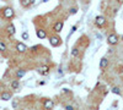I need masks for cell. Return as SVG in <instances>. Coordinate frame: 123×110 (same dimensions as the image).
<instances>
[{
    "mask_svg": "<svg viewBox=\"0 0 123 110\" xmlns=\"http://www.w3.org/2000/svg\"><path fill=\"white\" fill-rule=\"evenodd\" d=\"M36 34H37V37H38L39 39H44V38L47 37V32L44 31L43 28H39V29H37V31H36Z\"/></svg>",
    "mask_w": 123,
    "mask_h": 110,
    "instance_id": "obj_9",
    "label": "cell"
},
{
    "mask_svg": "<svg viewBox=\"0 0 123 110\" xmlns=\"http://www.w3.org/2000/svg\"><path fill=\"white\" fill-rule=\"evenodd\" d=\"M47 1H49V0H43V3H47Z\"/></svg>",
    "mask_w": 123,
    "mask_h": 110,
    "instance_id": "obj_24",
    "label": "cell"
},
{
    "mask_svg": "<svg viewBox=\"0 0 123 110\" xmlns=\"http://www.w3.org/2000/svg\"><path fill=\"white\" fill-rule=\"evenodd\" d=\"M37 71H38L39 75L46 76V75H48V72H49V66H46V65H44V66H41Z\"/></svg>",
    "mask_w": 123,
    "mask_h": 110,
    "instance_id": "obj_8",
    "label": "cell"
},
{
    "mask_svg": "<svg viewBox=\"0 0 123 110\" xmlns=\"http://www.w3.org/2000/svg\"><path fill=\"white\" fill-rule=\"evenodd\" d=\"M18 87H20L18 78H17V79H14V81L11 82V88H12V89H18Z\"/></svg>",
    "mask_w": 123,
    "mask_h": 110,
    "instance_id": "obj_15",
    "label": "cell"
},
{
    "mask_svg": "<svg viewBox=\"0 0 123 110\" xmlns=\"http://www.w3.org/2000/svg\"><path fill=\"white\" fill-rule=\"evenodd\" d=\"M95 25H96L98 28L105 27V25H106V18H105L104 16H101V15L96 16V17H95Z\"/></svg>",
    "mask_w": 123,
    "mask_h": 110,
    "instance_id": "obj_1",
    "label": "cell"
},
{
    "mask_svg": "<svg viewBox=\"0 0 123 110\" xmlns=\"http://www.w3.org/2000/svg\"><path fill=\"white\" fill-rule=\"evenodd\" d=\"M6 32H7V34H9V36H14V34H15V32H16L15 26H14L12 23L7 25V27H6Z\"/></svg>",
    "mask_w": 123,
    "mask_h": 110,
    "instance_id": "obj_10",
    "label": "cell"
},
{
    "mask_svg": "<svg viewBox=\"0 0 123 110\" xmlns=\"http://www.w3.org/2000/svg\"><path fill=\"white\" fill-rule=\"evenodd\" d=\"M27 49H28L27 45L24 44L22 42H17V43H16V50H17L18 53H26Z\"/></svg>",
    "mask_w": 123,
    "mask_h": 110,
    "instance_id": "obj_5",
    "label": "cell"
},
{
    "mask_svg": "<svg viewBox=\"0 0 123 110\" xmlns=\"http://www.w3.org/2000/svg\"><path fill=\"white\" fill-rule=\"evenodd\" d=\"M122 42H123V36H122Z\"/></svg>",
    "mask_w": 123,
    "mask_h": 110,
    "instance_id": "obj_25",
    "label": "cell"
},
{
    "mask_svg": "<svg viewBox=\"0 0 123 110\" xmlns=\"http://www.w3.org/2000/svg\"><path fill=\"white\" fill-rule=\"evenodd\" d=\"M17 106V102H12V108H16Z\"/></svg>",
    "mask_w": 123,
    "mask_h": 110,
    "instance_id": "obj_23",
    "label": "cell"
},
{
    "mask_svg": "<svg viewBox=\"0 0 123 110\" xmlns=\"http://www.w3.org/2000/svg\"><path fill=\"white\" fill-rule=\"evenodd\" d=\"M11 98H12V94L10 93V92H3L1 94H0V99H1V100H4V102L10 100Z\"/></svg>",
    "mask_w": 123,
    "mask_h": 110,
    "instance_id": "obj_7",
    "label": "cell"
},
{
    "mask_svg": "<svg viewBox=\"0 0 123 110\" xmlns=\"http://www.w3.org/2000/svg\"><path fill=\"white\" fill-rule=\"evenodd\" d=\"M20 3H21L22 7H28L31 4L33 3V0H20Z\"/></svg>",
    "mask_w": 123,
    "mask_h": 110,
    "instance_id": "obj_14",
    "label": "cell"
},
{
    "mask_svg": "<svg viewBox=\"0 0 123 110\" xmlns=\"http://www.w3.org/2000/svg\"><path fill=\"white\" fill-rule=\"evenodd\" d=\"M107 66H108V59L107 58H102L100 60V68L101 70H105Z\"/></svg>",
    "mask_w": 123,
    "mask_h": 110,
    "instance_id": "obj_11",
    "label": "cell"
},
{
    "mask_svg": "<svg viewBox=\"0 0 123 110\" xmlns=\"http://www.w3.org/2000/svg\"><path fill=\"white\" fill-rule=\"evenodd\" d=\"M49 43L52 47H59L62 44V38L59 36H52L49 38Z\"/></svg>",
    "mask_w": 123,
    "mask_h": 110,
    "instance_id": "obj_2",
    "label": "cell"
},
{
    "mask_svg": "<svg viewBox=\"0 0 123 110\" xmlns=\"http://www.w3.org/2000/svg\"><path fill=\"white\" fill-rule=\"evenodd\" d=\"M79 55V49H76V48H74L73 50H71V56H78Z\"/></svg>",
    "mask_w": 123,
    "mask_h": 110,
    "instance_id": "obj_18",
    "label": "cell"
},
{
    "mask_svg": "<svg viewBox=\"0 0 123 110\" xmlns=\"http://www.w3.org/2000/svg\"><path fill=\"white\" fill-rule=\"evenodd\" d=\"M63 21H58V22H55L54 23V26H53V29L55 31V33H60L62 32V29H63Z\"/></svg>",
    "mask_w": 123,
    "mask_h": 110,
    "instance_id": "obj_6",
    "label": "cell"
},
{
    "mask_svg": "<svg viewBox=\"0 0 123 110\" xmlns=\"http://www.w3.org/2000/svg\"><path fill=\"white\" fill-rule=\"evenodd\" d=\"M3 12H4V17H5V18H7V20L12 18V17L15 16V11H14V9H12V7H9V6L4 9V11H3Z\"/></svg>",
    "mask_w": 123,
    "mask_h": 110,
    "instance_id": "obj_3",
    "label": "cell"
},
{
    "mask_svg": "<svg viewBox=\"0 0 123 110\" xmlns=\"http://www.w3.org/2000/svg\"><path fill=\"white\" fill-rule=\"evenodd\" d=\"M43 105H44L46 109H53L54 108V103H53V100H50V99H46L43 102Z\"/></svg>",
    "mask_w": 123,
    "mask_h": 110,
    "instance_id": "obj_12",
    "label": "cell"
},
{
    "mask_svg": "<svg viewBox=\"0 0 123 110\" xmlns=\"http://www.w3.org/2000/svg\"><path fill=\"white\" fill-rule=\"evenodd\" d=\"M78 12V7H71L70 10H69V14L70 15H75Z\"/></svg>",
    "mask_w": 123,
    "mask_h": 110,
    "instance_id": "obj_19",
    "label": "cell"
},
{
    "mask_svg": "<svg viewBox=\"0 0 123 110\" xmlns=\"http://www.w3.org/2000/svg\"><path fill=\"white\" fill-rule=\"evenodd\" d=\"M65 110H74V106H71V105H65Z\"/></svg>",
    "mask_w": 123,
    "mask_h": 110,
    "instance_id": "obj_22",
    "label": "cell"
},
{
    "mask_svg": "<svg viewBox=\"0 0 123 110\" xmlns=\"http://www.w3.org/2000/svg\"><path fill=\"white\" fill-rule=\"evenodd\" d=\"M26 75V70H22V68H20V70H17V72H16V78H22L24 76Z\"/></svg>",
    "mask_w": 123,
    "mask_h": 110,
    "instance_id": "obj_13",
    "label": "cell"
},
{
    "mask_svg": "<svg viewBox=\"0 0 123 110\" xmlns=\"http://www.w3.org/2000/svg\"><path fill=\"white\" fill-rule=\"evenodd\" d=\"M6 50V45L3 43V42H0V52H1V53H4Z\"/></svg>",
    "mask_w": 123,
    "mask_h": 110,
    "instance_id": "obj_20",
    "label": "cell"
},
{
    "mask_svg": "<svg viewBox=\"0 0 123 110\" xmlns=\"http://www.w3.org/2000/svg\"><path fill=\"white\" fill-rule=\"evenodd\" d=\"M118 41H119V38H118V36L115 34V33L110 34L108 38H107V43H108L110 45H116V44L118 43Z\"/></svg>",
    "mask_w": 123,
    "mask_h": 110,
    "instance_id": "obj_4",
    "label": "cell"
},
{
    "mask_svg": "<svg viewBox=\"0 0 123 110\" xmlns=\"http://www.w3.org/2000/svg\"><path fill=\"white\" fill-rule=\"evenodd\" d=\"M112 93L117 94V95H121V89H119V87H113V88H112Z\"/></svg>",
    "mask_w": 123,
    "mask_h": 110,
    "instance_id": "obj_16",
    "label": "cell"
},
{
    "mask_svg": "<svg viewBox=\"0 0 123 110\" xmlns=\"http://www.w3.org/2000/svg\"><path fill=\"white\" fill-rule=\"evenodd\" d=\"M76 29H78V27H76V26H73V27H71V31H70V33H69V37H70L71 34H73V33L76 31Z\"/></svg>",
    "mask_w": 123,
    "mask_h": 110,
    "instance_id": "obj_21",
    "label": "cell"
},
{
    "mask_svg": "<svg viewBox=\"0 0 123 110\" xmlns=\"http://www.w3.org/2000/svg\"><path fill=\"white\" fill-rule=\"evenodd\" d=\"M21 38L24 39V41H28V39H30V34H28V32H22Z\"/></svg>",
    "mask_w": 123,
    "mask_h": 110,
    "instance_id": "obj_17",
    "label": "cell"
}]
</instances>
